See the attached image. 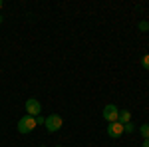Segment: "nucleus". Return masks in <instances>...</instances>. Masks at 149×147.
I'll use <instances>...</instances> for the list:
<instances>
[{
	"label": "nucleus",
	"mask_w": 149,
	"mask_h": 147,
	"mask_svg": "<svg viewBox=\"0 0 149 147\" xmlns=\"http://www.w3.org/2000/svg\"><path fill=\"white\" fill-rule=\"evenodd\" d=\"M56 147H62V145H56Z\"/></svg>",
	"instance_id": "15"
},
{
	"label": "nucleus",
	"mask_w": 149,
	"mask_h": 147,
	"mask_svg": "<svg viewBox=\"0 0 149 147\" xmlns=\"http://www.w3.org/2000/svg\"><path fill=\"white\" fill-rule=\"evenodd\" d=\"M44 123H46V119L42 115H36V125H44Z\"/></svg>",
	"instance_id": "11"
},
{
	"label": "nucleus",
	"mask_w": 149,
	"mask_h": 147,
	"mask_svg": "<svg viewBox=\"0 0 149 147\" xmlns=\"http://www.w3.org/2000/svg\"><path fill=\"white\" fill-rule=\"evenodd\" d=\"M133 129H135V125L131 123V121H129V123H127V125H123V131H127V133H131Z\"/></svg>",
	"instance_id": "9"
},
{
	"label": "nucleus",
	"mask_w": 149,
	"mask_h": 147,
	"mask_svg": "<svg viewBox=\"0 0 149 147\" xmlns=\"http://www.w3.org/2000/svg\"><path fill=\"white\" fill-rule=\"evenodd\" d=\"M117 117H119V109L115 107L113 103H107V105L103 107V119H105L107 123H113V121H117Z\"/></svg>",
	"instance_id": "3"
},
{
	"label": "nucleus",
	"mask_w": 149,
	"mask_h": 147,
	"mask_svg": "<svg viewBox=\"0 0 149 147\" xmlns=\"http://www.w3.org/2000/svg\"><path fill=\"white\" fill-rule=\"evenodd\" d=\"M40 147H44V145H40Z\"/></svg>",
	"instance_id": "16"
},
{
	"label": "nucleus",
	"mask_w": 149,
	"mask_h": 147,
	"mask_svg": "<svg viewBox=\"0 0 149 147\" xmlns=\"http://www.w3.org/2000/svg\"><path fill=\"white\" fill-rule=\"evenodd\" d=\"M121 133H123V125L119 123V121H113V123H109L107 125V135L109 137H119L121 135Z\"/></svg>",
	"instance_id": "5"
},
{
	"label": "nucleus",
	"mask_w": 149,
	"mask_h": 147,
	"mask_svg": "<svg viewBox=\"0 0 149 147\" xmlns=\"http://www.w3.org/2000/svg\"><path fill=\"white\" fill-rule=\"evenodd\" d=\"M139 133L143 135V139H149V123H143L139 127Z\"/></svg>",
	"instance_id": "7"
},
{
	"label": "nucleus",
	"mask_w": 149,
	"mask_h": 147,
	"mask_svg": "<svg viewBox=\"0 0 149 147\" xmlns=\"http://www.w3.org/2000/svg\"><path fill=\"white\" fill-rule=\"evenodd\" d=\"M141 147H149V139H145V141H143V145Z\"/></svg>",
	"instance_id": "12"
},
{
	"label": "nucleus",
	"mask_w": 149,
	"mask_h": 147,
	"mask_svg": "<svg viewBox=\"0 0 149 147\" xmlns=\"http://www.w3.org/2000/svg\"><path fill=\"white\" fill-rule=\"evenodd\" d=\"M44 125H46V129L50 131V133H54V131H58V129L64 125V119H62L58 113H52V115H48V117H46V123H44Z\"/></svg>",
	"instance_id": "1"
},
{
	"label": "nucleus",
	"mask_w": 149,
	"mask_h": 147,
	"mask_svg": "<svg viewBox=\"0 0 149 147\" xmlns=\"http://www.w3.org/2000/svg\"><path fill=\"white\" fill-rule=\"evenodd\" d=\"M34 127H36V117H32V115H24L18 121V131L20 133H30Z\"/></svg>",
	"instance_id": "2"
},
{
	"label": "nucleus",
	"mask_w": 149,
	"mask_h": 147,
	"mask_svg": "<svg viewBox=\"0 0 149 147\" xmlns=\"http://www.w3.org/2000/svg\"><path fill=\"white\" fill-rule=\"evenodd\" d=\"M0 8H2V0H0Z\"/></svg>",
	"instance_id": "13"
},
{
	"label": "nucleus",
	"mask_w": 149,
	"mask_h": 147,
	"mask_svg": "<svg viewBox=\"0 0 149 147\" xmlns=\"http://www.w3.org/2000/svg\"><path fill=\"white\" fill-rule=\"evenodd\" d=\"M0 24H2V16H0Z\"/></svg>",
	"instance_id": "14"
},
{
	"label": "nucleus",
	"mask_w": 149,
	"mask_h": 147,
	"mask_svg": "<svg viewBox=\"0 0 149 147\" xmlns=\"http://www.w3.org/2000/svg\"><path fill=\"white\" fill-rule=\"evenodd\" d=\"M141 66L145 70H149V54H143V56H141Z\"/></svg>",
	"instance_id": "8"
},
{
	"label": "nucleus",
	"mask_w": 149,
	"mask_h": 147,
	"mask_svg": "<svg viewBox=\"0 0 149 147\" xmlns=\"http://www.w3.org/2000/svg\"><path fill=\"white\" fill-rule=\"evenodd\" d=\"M139 30H143V32H145V30H149V24L145 22V20H141V22H139Z\"/></svg>",
	"instance_id": "10"
},
{
	"label": "nucleus",
	"mask_w": 149,
	"mask_h": 147,
	"mask_svg": "<svg viewBox=\"0 0 149 147\" xmlns=\"http://www.w3.org/2000/svg\"><path fill=\"white\" fill-rule=\"evenodd\" d=\"M117 121H119L121 125H127L129 121H131V111H127V109L119 111V117H117Z\"/></svg>",
	"instance_id": "6"
},
{
	"label": "nucleus",
	"mask_w": 149,
	"mask_h": 147,
	"mask_svg": "<svg viewBox=\"0 0 149 147\" xmlns=\"http://www.w3.org/2000/svg\"><path fill=\"white\" fill-rule=\"evenodd\" d=\"M26 111H28V115L36 117V115H40V111H42V105H40V102H38V100L30 98V100L26 102Z\"/></svg>",
	"instance_id": "4"
}]
</instances>
